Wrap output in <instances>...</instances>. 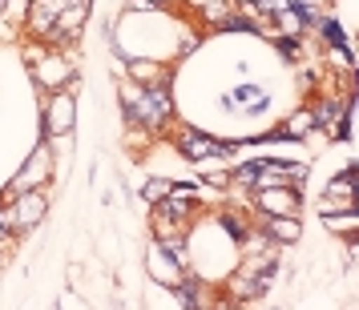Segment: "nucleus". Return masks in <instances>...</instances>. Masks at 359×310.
<instances>
[{"instance_id": "1", "label": "nucleus", "mask_w": 359, "mask_h": 310, "mask_svg": "<svg viewBox=\"0 0 359 310\" xmlns=\"http://www.w3.org/2000/svg\"><path fill=\"white\" fill-rule=\"evenodd\" d=\"M133 105H137V121L149 125V129H158L165 117H170V109H174V105H170V73H165L162 81H154V89L137 93Z\"/></svg>"}, {"instance_id": "2", "label": "nucleus", "mask_w": 359, "mask_h": 310, "mask_svg": "<svg viewBox=\"0 0 359 310\" xmlns=\"http://www.w3.org/2000/svg\"><path fill=\"white\" fill-rule=\"evenodd\" d=\"M45 218V194L41 190H25L20 197H13V210H8V230H29Z\"/></svg>"}, {"instance_id": "3", "label": "nucleus", "mask_w": 359, "mask_h": 310, "mask_svg": "<svg viewBox=\"0 0 359 310\" xmlns=\"http://www.w3.org/2000/svg\"><path fill=\"white\" fill-rule=\"evenodd\" d=\"M49 174H53V153H49V146H41L33 157H29V165H25V169L17 174L13 190H17V194H25V190H33L36 181H45Z\"/></svg>"}, {"instance_id": "4", "label": "nucleus", "mask_w": 359, "mask_h": 310, "mask_svg": "<svg viewBox=\"0 0 359 310\" xmlns=\"http://www.w3.org/2000/svg\"><path fill=\"white\" fill-rule=\"evenodd\" d=\"M178 149L190 157V162H198V157H226L230 153V146H218V141H210L206 133H198V129H182Z\"/></svg>"}, {"instance_id": "5", "label": "nucleus", "mask_w": 359, "mask_h": 310, "mask_svg": "<svg viewBox=\"0 0 359 310\" xmlns=\"http://www.w3.org/2000/svg\"><path fill=\"white\" fill-rule=\"evenodd\" d=\"M226 105L230 109H243V113L259 117L271 109V93L266 89H255V85H243V89H234V93H226Z\"/></svg>"}, {"instance_id": "6", "label": "nucleus", "mask_w": 359, "mask_h": 310, "mask_svg": "<svg viewBox=\"0 0 359 310\" xmlns=\"http://www.w3.org/2000/svg\"><path fill=\"white\" fill-rule=\"evenodd\" d=\"M73 129V101L53 97V105L45 109V133H69Z\"/></svg>"}, {"instance_id": "7", "label": "nucleus", "mask_w": 359, "mask_h": 310, "mask_svg": "<svg viewBox=\"0 0 359 310\" xmlns=\"http://www.w3.org/2000/svg\"><path fill=\"white\" fill-rule=\"evenodd\" d=\"M262 197H259V206L266 213H294L299 210V197H294V190H271V185H259Z\"/></svg>"}, {"instance_id": "8", "label": "nucleus", "mask_w": 359, "mask_h": 310, "mask_svg": "<svg viewBox=\"0 0 359 310\" xmlns=\"http://www.w3.org/2000/svg\"><path fill=\"white\" fill-rule=\"evenodd\" d=\"M271 238L275 242H294L299 238V218H291V213H271Z\"/></svg>"}, {"instance_id": "9", "label": "nucleus", "mask_w": 359, "mask_h": 310, "mask_svg": "<svg viewBox=\"0 0 359 310\" xmlns=\"http://www.w3.org/2000/svg\"><path fill=\"white\" fill-rule=\"evenodd\" d=\"M307 129H315V117H311V113H299V117H291V121H287V125L275 133V137H283V141H294V137H303Z\"/></svg>"}, {"instance_id": "10", "label": "nucleus", "mask_w": 359, "mask_h": 310, "mask_svg": "<svg viewBox=\"0 0 359 310\" xmlns=\"http://www.w3.org/2000/svg\"><path fill=\"white\" fill-rule=\"evenodd\" d=\"M170 190H174V185H170L165 178H154V181H146V190H142V197H146V202H162V197L170 194Z\"/></svg>"}, {"instance_id": "11", "label": "nucleus", "mask_w": 359, "mask_h": 310, "mask_svg": "<svg viewBox=\"0 0 359 310\" xmlns=\"http://www.w3.org/2000/svg\"><path fill=\"white\" fill-rule=\"evenodd\" d=\"M41 81L45 85H61L65 81V65H61V61H49V65L41 69Z\"/></svg>"}, {"instance_id": "12", "label": "nucleus", "mask_w": 359, "mask_h": 310, "mask_svg": "<svg viewBox=\"0 0 359 310\" xmlns=\"http://www.w3.org/2000/svg\"><path fill=\"white\" fill-rule=\"evenodd\" d=\"M222 226L230 230V238H234V242H246V226H243V218H234V213H222Z\"/></svg>"}, {"instance_id": "13", "label": "nucleus", "mask_w": 359, "mask_h": 310, "mask_svg": "<svg viewBox=\"0 0 359 310\" xmlns=\"http://www.w3.org/2000/svg\"><path fill=\"white\" fill-rule=\"evenodd\" d=\"M222 29H238V33H259V24L255 20H246V17H226V20H218Z\"/></svg>"}, {"instance_id": "14", "label": "nucleus", "mask_w": 359, "mask_h": 310, "mask_svg": "<svg viewBox=\"0 0 359 310\" xmlns=\"http://www.w3.org/2000/svg\"><path fill=\"white\" fill-rule=\"evenodd\" d=\"M287 4H291V0H255V8H259V13H266V17H278Z\"/></svg>"}, {"instance_id": "15", "label": "nucleus", "mask_w": 359, "mask_h": 310, "mask_svg": "<svg viewBox=\"0 0 359 310\" xmlns=\"http://www.w3.org/2000/svg\"><path fill=\"white\" fill-rule=\"evenodd\" d=\"M178 302L194 307V302H198V282H182V286H178Z\"/></svg>"}, {"instance_id": "16", "label": "nucleus", "mask_w": 359, "mask_h": 310, "mask_svg": "<svg viewBox=\"0 0 359 310\" xmlns=\"http://www.w3.org/2000/svg\"><path fill=\"white\" fill-rule=\"evenodd\" d=\"M323 36L335 45V49H343V33H339V24H335V20H327V24H323Z\"/></svg>"}, {"instance_id": "17", "label": "nucleus", "mask_w": 359, "mask_h": 310, "mask_svg": "<svg viewBox=\"0 0 359 310\" xmlns=\"http://www.w3.org/2000/svg\"><path fill=\"white\" fill-rule=\"evenodd\" d=\"M278 49H283V57H294V52H299V45H294V41H278Z\"/></svg>"}, {"instance_id": "18", "label": "nucleus", "mask_w": 359, "mask_h": 310, "mask_svg": "<svg viewBox=\"0 0 359 310\" xmlns=\"http://www.w3.org/2000/svg\"><path fill=\"white\" fill-rule=\"evenodd\" d=\"M4 230H8V210L0 206V238H4Z\"/></svg>"}, {"instance_id": "19", "label": "nucleus", "mask_w": 359, "mask_h": 310, "mask_svg": "<svg viewBox=\"0 0 359 310\" xmlns=\"http://www.w3.org/2000/svg\"><path fill=\"white\" fill-rule=\"evenodd\" d=\"M4 258H8V246H4V238H0V266H4Z\"/></svg>"}, {"instance_id": "20", "label": "nucleus", "mask_w": 359, "mask_h": 310, "mask_svg": "<svg viewBox=\"0 0 359 310\" xmlns=\"http://www.w3.org/2000/svg\"><path fill=\"white\" fill-rule=\"evenodd\" d=\"M149 4H165V0H149Z\"/></svg>"}]
</instances>
